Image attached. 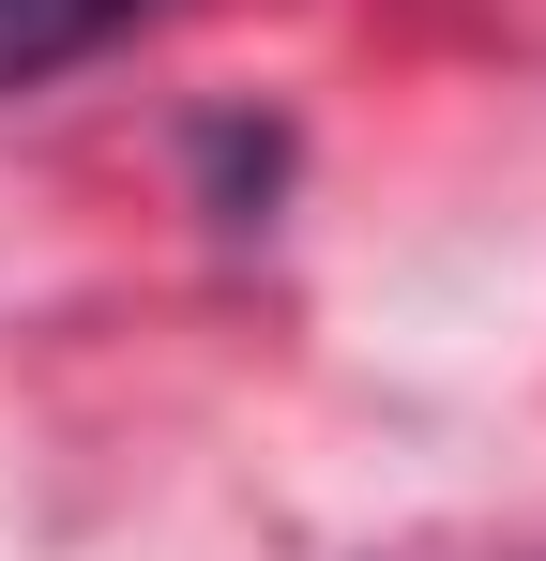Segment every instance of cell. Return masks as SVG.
Masks as SVG:
<instances>
[{
    "label": "cell",
    "mask_w": 546,
    "mask_h": 561,
    "mask_svg": "<svg viewBox=\"0 0 546 561\" xmlns=\"http://www.w3.org/2000/svg\"><path fill=\"white\" fill-rule=\"evenodd\" d=\"M152 0H0V92H31V77H61L91 46H122Z\"/></svg>",
    "instance_id": "cell-1"
}]
</instances>
